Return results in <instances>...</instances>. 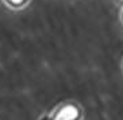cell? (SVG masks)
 <instances>
[{"label": "cell", "mask_w": 123, "mask_h": 120, "mask_svg": "<svg viewBox=\"0 0 123 120\" xmlns=\"http://www.w3.org/2000/svg\"><path fill=\"white\" fill-rule=\"evenodd\" d=\"M83 109L76 103H64L49 115H45L41 120H81Z\"/></svg>", "instance_id": "1"}, {"label": "cell", "mask_w": 123, "mask_h": 120, "mask_svg": "<svg viewBox=\"0 0 123 120\" xmlns=\"http://www.w3.org/2000/svg\"><path fill=\"white\" fill-rule=\"evenodd\" d=\"M122 20H123V14H122Z\"/></svg>", "instance_id": "2"}]
</instances>
